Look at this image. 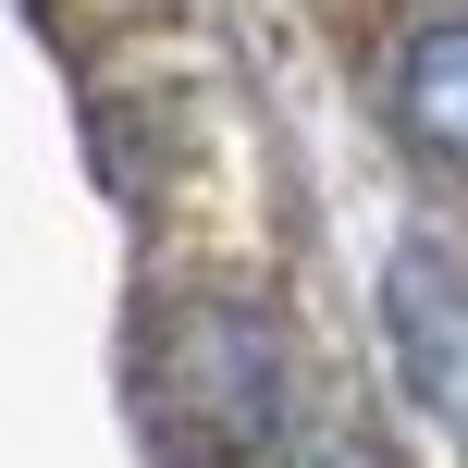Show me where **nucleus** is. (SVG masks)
Listing matches in <instances>:
<instances>
[{"label":"nucleus","mask_w":468,"mask_h":468,"mask_svg":"<svg viewBox=\"0 0 468 468\" xmlns=\"http://www.w3.org/2000/svg\"><path fill=\"white\" fill-rule=\"evenodd\" d=\"M136 370H148V420L222 468H259L296 420V357H283L271 308H247V296H173L148 321Z\"/></svg>","instance_id":"obj_1"},{"label":"nucleus","mask_w":468,"mask_h":468,"mask_svg":"<svg viewBox=\"0 0 468 468\" xmlns=\"http://www.w3.org/2000/svg\"><path fill=\"white\" fill-rule=\"evenodd\" d=\"M395 136L431 173H468V0L407 25V49H395Z\"/></svg>","instance_id":"obj_3"},{"label":"nucleus","mask_w":468,"mask_h":468,"mask_svg":"<svg viewBox=\"0 0 468 468\" xmlns=\"http://www.w3.org/2000/svg\"><path fill=\"white\" fill-rule=\"evenodd\" d=\"M382 333H395L407 395L468 444V271L444 247H395V271H382Z\"/></svg>","instance_id":"obj_2"},{"label":"nucleus","mask_w":468,"mask_h":468,"mask_svg":"<svg viewBox=\"0 0 468 468\" xmlns=\"http://www.w3.org/2000/svg\"><path fill=\"white\" fill-rule=\"evenodd\" d=\"M259 468H382V444L346 420V407H296V420H283V444L259 456Z\"/></svg>","instance_id":"obj_4"}]
</instances>
